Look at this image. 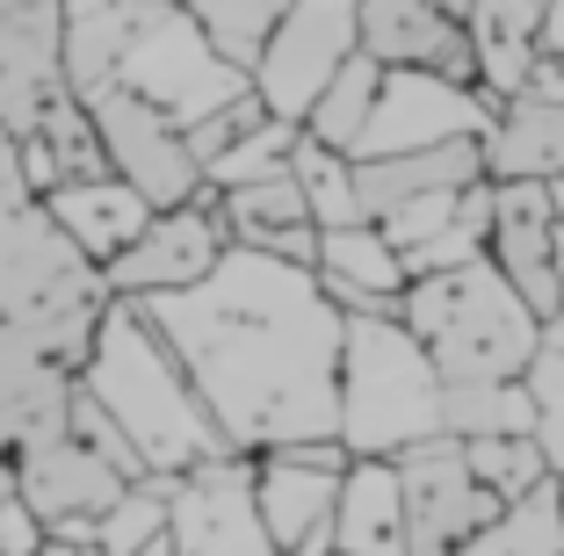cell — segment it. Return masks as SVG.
Wrapping results in <instances>:
<instances>
[{
	"label": "cell",
	"instance_id": "obj_6",
	"mask_svg": "<svg viewBox=\"0 0 564 556\" xmlns=\"http://www.w3.org/2000/svg\"><path fill=\"white\" fill-rule=\"evenodd\" d=\"M123 80H131L138 95H152L160 109H174L182 123H196L217 101L247 95L253 73L232 66V58L203 36V22L188 15V0H138V30H131V44H123Z\"/></svg>",
	"mask_w": 564,
	"mask_h": 556
},
{
	"label": "cell",
	"instance_id": "obj_5",
	"mask_svg": "<svg viewBox=\"0 0 564 556\" xmlns=\"http://www.w3.org/2000/svg\"><path fill=\"white\" fill-rule=\"evenodd\" d=\"M448 434V377L399 312H348L340 355V441L355 456H405Z\"/></svg>",
	"mask_w": 564,
	"mask_h": 556
},
{
	"label": "cell",
	"instance_id": "obj_16",
	"mask_svg": "<svg viewBox=\"0 0 564 556\" xmlns=\"http://www.w3.org/2000/svg\"><path fill=\"white\" fill-rule=\"evenodd\" d=\"M507 282L529 296L535 312H557V181H492V246H485Z\"/></svg>",
	"mask_w": 564,
	"mask_h": 556
},
{
	"label": "cell",
	"instance_id": "obj_8",
	"mask_svg": "<svg viewBox=\"0 0 564 556\" xmlns=\"http://www.w3.org/2000/svg\"><path fill=\"white\" fill-rule=\"evenodd\" d=\"M355 448L340 434L326 441H290L253 456V506H261L268 535L290 556H333L340 535V477H348Z\"/></svg>",
	"mask_w": 564,
	"mask_h": 556
},
{
	"label": "cell",
	"instance_id": "obj_31",
	"mask_svg": "<svg viewBox=\"0 0 564 556\" xmlns=\"http://www.w3.org/2000/svg\"><path fill=\"white\" fill-rule=\"evenodd\" d=\"M297 138H304V123H290V116H268V123H253V131L210 166V188H232V181H253V174H275V166H290Z\"/></svg>",
	"mask_w": 564,
	"mask_h": 556
},
{
	"label": "cell",
	"instance_id": "obj_17",
	"mask_svg": "<svg viewBox=\"0 0 564 556\" xmlns=\"http://www.w3.org/2000/svg\"><path fill=\"white\" fill-rule=\"evenodd\" d=\"M485 166H492V181H564V66L557 58H543L529 73V87L492 109Z\"/></svg>",
	"mask_w": 564,
	"mask_h": 556
},
{
	"label": "cell",
	"instance_id": "obj_12",
	"mask_svg": "<svg viewBox=\"0 0 564 556\" xmlns=\"http://www.w3.org/2000/svg\"><path fill=\"white\" fill-rule=\"evenodd\" d=\"M225 246H232V231L217 217V196H196V203H174V210H152L145 231L101 268V282H109V296L188 290L225 261Z\"/></svg>",
	"mask_w": 564,
	"mask_h": 556
},
{
	"label": "cell",
	"instance_id": "obj_39",
	"mask_svg": "<svg viewBox=\"0 0 564 556\" xmlns=\"http://www.w3.org/2000/svg\"><path fill=\"white\" fill-rule=\"evenodd\" d=\"M557 499H564V470H557Z\"/></svg>",
	"mask_w": 564,
	"mask_h": 556
},
{
	"label": "cell",
	"instance_id": "obj_14",
	"mask_svg": "<svg viewBox=\"0 0 564 556\" xmlns=\"http://www.w3.org/2000/svg\"><path fill=\"white\" fill-rule=\"evenodd\" d=\"M492 109L499 101L485 87L464 80H442V73H420V66H391L383 73V95L377 116L362 131V152L355 160H377V152H413V145H442V138H464V131H492Z\"/></svg>",
	"mask_w": 564,
	"mask_h": 556
},
{
	"label": "cell",
	"instance_id": "obj_38",
	"mask_svg": "<svg viewBox=\"0 0 564 556\" xmlns=\"http://www.w3.org/2000/svg\"><path fill=\"white\" fill-rule=\"evenodd\" d=\"M557 282H564V181H557Z\"/></svg>",
	"mask_w": 564,
	"mask_h": 556
},
{
	"label": "cell",
	"instance_id": "obj_7",
	"mask_svg": "<svg viewBox=\"0 0 564 556\" xmlns=\"http://www.w3.org/2000/svg\"><path fill=\"white\" fill-rule=\"evenodd\" d=\"M80 101H87V116H95L109 166L131 181L152 210H174V203L210 196V174H203L196 145H188V123L174 109H160L152 95H138L131 80H109V87H95V95H80Z\"/></svg>",
	"mask_w": 564,
	"mask_h": 556
},
{
	"label": "cell",
	"instance_id": "obj_1",
	"mask_svg": "<svg viewBox=\"0 0 564 556\" xmlns=\"http://www.w3.org/2000/svg\"><path fill=\"white\" fill-rule=\"evenodd\" d=\"M66 95V0H0V499L15 456L73 419L95 326L109 312L101 261L73 239L36 181V131Z\"/></svg>",
	"mask_w": 564,
	"mask_h": 556
},
{
	"label": "cell",
	"instance_id": "obj_37",
	"mask_svg": "<svg viewBox=\"0 0 564 556\" xmlns=\"http://www.w3.org/2000/svg\"><path fill=\"white\" fill-rule=\"evenodd\" d=\"M543 347H564V304H557V312L543 318Z\"/></svg>",
	"mask_w": 564,
	"mask_h": 556
},
{
	"label": "cell",
	"instance_id": "obj_28",
	"mask_svg": "<svg viewBox=\"0 0 564 556\" xmlns=\"http://www.w3.org/2000/svg\"><path fill=\"white\" fill-rule=\"evenodd\" d=\"M188 15L203 22V36H210L232 66L253 73V58L268 51V36H275V22L290 15V0H188Z\"/></svg>",
	"mask_w": 564,
	"mask_h": 556
},
{
	"label": "cell",
	"instance_id": "obj_20",
	"mask_svg": "<svg viewBox=\"0 0 564 556\" xmlns=\"http://www.w3.org/2000/svg\"><path fill=\"white\" fill-rule=\"evenodd\" d=\"M470 181H492L485 166V138H442V145H413V152H377V160H355V188H362L369 217H391L399 203L434 196V188H470Z\"/></svg>",
	"mask_w": 564,
	"mask_h": 556
},
{
	"label": "cell",
	"instance_id": "obj_29",
	"mask_svg": "<svg viewBox=\"0 0 564 556\" xmlns=\"http://www.w3.org/2000/svg\"><path fill=\"white\" fill-rule=\"evenodd\" d=\"M166 527H174V484H166V477H145V484H131L117 506L95 521L87 549H101V556H131V549H145L152 535H166Z\"/></svg>",
	"mask_w": 564,
	"mask_h": 556
},
{
	"label": "cell",
	"instance_id": "obj_27",
	"mask_svg": "<svg viewBox=\"0 0 564 556\" xmlns=\"http://www.w3.org/2000/svg\"><path fill=\"white\" fill-rule=\"evenodd\" d=\"M290 166H297V181H304V196H312V217H318V231H333V225H362V188H355V152H333V145H318L312 131L297 138V152H290Z\"/></svg>",
	"mask_w": 564,
	"mask_h": 556
},
{
	"label": "cell",
	"instance_id": "obj_4",
	"mask_svg": "<svg viewBox=\"0 0 564 556\" xmlns=\"http://www.w3.org/2000/svg\"><path fill=\"white\" fill-rule=\"evenodd\" d=\"M405 326L434 355L448 383L478 377H529V361L543 355V312L507 282L492 253L464 268H434V275L405 282Z\"/></svg>",
	"mask_w": 564,
	"mask_h": 556
},
{
	"label": "cell",
	"instance_id": "obj_41",
	"mask_svg": "<svg viewBox=\"0 0 564 556\" xmlns=\"http://www.w3.org/2000/svg\"><path fill=\"white\" fill-rule=\"evenodd\" d=\"M333 556H340V549H333Z\"/></svg>",
	"mask_w": 564,
	"mask_h": 556
},
{
	"label": "cell",
	"instance_id": "obj_24",
	"mask_svg": "<svg viewBox=\"0 0 564 556\" xmlns=\"http://www.w3.org/2000/svg\"><path fill=\"white\" fill-rule=\"evenodd\" d=\"M456 556H564V499H557V477H543V484L521 491V499H507V506H499Z\"/></svg>",
	"mask_w": 564,
	"mask_h": 556
},
{
	"label": "cell",
	"instance_id": "obj_26",
	"mask_svg": "<svg viewBox=\"0 0 564 556\" xmlns=\"http://www.w3.org/2000/svg\"><path fill=\"white\" fill-rule=\"evenodd\" d=\"M448 434H535V391L529 377H478V383H448Z\"/></svg>",
	"mask_w": 564,
	"mask_h": 556
},
{
	"label": "cell",
	"instance_id": "obj_23",
	"mask_svg": "<svg viewBox=\"0 0 564 556\" xmlns=\"http://www.w3.org/2000/svg\"><path fill=\"white\" fill-rule=\"evenodd\" d=\"M44 203H51V217L73 231V239L95 253L101 268L117 261L123 246L145 231V217H152V203L138 196L123 174H95V181H58V188H44Z\"/></svg>",
	"mask_w": 564,
	"mask_h": 556
},
{
	"label": "cell",
	"instance_id": "obj_18",
	"mask_svg": "<svg viewBox=\"0 0 564 556\" xmlns=\"http://www.w3.org/2000/svg\"><path fill=\"white\" fill-rule=\"evenodd\" d=\"M210 196H217V217H225L232 246H261V253L318 268V217H312V196H304L297 166L232 181V188H210Z\"/></svg>",
	"mask_w": 564,
	"mask_h": 556
},
{
	"label": "cell",
	"instance_id": "obj_22",
	"mask_svg": "<svg viewBox=\"0 0 564 556\" xmlns=\"http://www.w3.org/2000/svg\"><path fill=\"white\" fill-rule=\"evenodd\" d=\"M543 22L550 0H470V44H478V87L492 101L521 95L543 66Z\"/></svg>",
	"mask_w": 564,
	"mask_h": 556
},
{
	"label": "cell",
	"instance_id": "obj_30",
	"mask_svg": "<svg viewBox=\"0 0 564 556\" xmlns=\"http://www.w3.org/2000/svg\"><path fill=\"white\" fill-rule=\"evenodd\" d=\"M464 448H470L478 477L499 491V499H521V491H535L543 477H557L535 434H478V441H464Z\"/></svg>",
	"mask_w": 564,
	"mask_h": 556
},
{
	"label": "cell",
	"instance_id": "obj_10",
	"mask_svg": "<svg viewBox=\"0 0 564 556\" xmlns=\"http://www.w3.org/2000/svg\"><path fill=\"white\" fill-rule=\"evenodd\" d=\"M399 484H405V549L413 556H456L507 499L478 477L464 434H434V441L399 456Z\"/></svg>",
	"mask_w": 564,
	"mask_h": 556
},
{
	"label": "cell",
	"instance_id": "obj_11",
	"mask_svg": "<svg viewBox=\"0 0 564 556\" xmlns=\"http://www.w3.org/2000/svg\"><path fill=\"white\" fill-rule=\"evenodd\" d=\"M131 484H138V477H123L73 419L44 426V434L15 456V491L36 506V521H44L51 535H73V542L95 535V521L117 506Z\"/></svg>",
	"mask_w": 564,
	"mask_h": 556
},
{
	"label": "cell",
	"instance_id": "obj_34",
	"mask_svg": "<svg viewBox=\"0 0 564 556\" xmlns=\"http://www.w3.org/2000/svg\"><path fill=\"white\" fill-rule=\"evenodd\" d=\"M543 58L564 66V0H550V22H543Z\"/></svg>",
	"mask_w": 564,
	"mask_h": 556
},
{
	"label": "cell",
	"instance_id": "obj_21",
	"mask_svg": "<svg viewBox=\"0 0 564 556\" xmlns=\"http://www.w3.org/2000/svg\"><path fill=\"white\" fill-rule=\"evenodd\" d=\"M340 556H413L405 549V484L399 456H355L340 477Z\"/></svg>",
	"mask_w": 564,
	"mask_h": 556
},
{
	"label": "cell",
	"instance_id": "obj_3",
	"mask_svg": "<svg viewBox=\"0 0 564 556\" xmlns=\"http://www.w3.org/2000/svg\"><path fill=\"white\" fill-rule=\"evenodd\" d=\"M80 391L145 448L152 477H166V484L203 470V462H217V456H239L225 441V426L210 419L203 391L188 383L182 355L166 347V332L138 312V296H109V312L95 326V347H87Z\"/></svg>",
	"mask_w": 564,
	"mask_h": 556
},
{
	"label": "cell",
	"instance_id": "obj_35",
	"mask_svg": "<svg viewBox=\"0 0 564 556\" xmlns=\"http://www.w3.org/2000/svg\"><path fill=\"white\" fill-rule=\"evenodd\" d=\"M131 556H182V542H174V527H166V535H152L145 549H131Z\"/></svg>",
	"mask_w": 564,
	"mask_h": 556
},
{
	"label": "cell",
	"instance_id": "obj_15",
	"mask_svg": "<svg viewBox=\"0 0 564 556\" xmlns=\"http://www.w3.org/2000/svg\"><path fill=\"white\" fill-rule=\"evenodd\" d=\"M362 51H377L383 66H420L478 87L470 0H362Z\"/></svg>",
	"mask_w": 564,
	"mask_h": 556
},
{
	"label": "cell",
	"instance_id": "obj_2",
	"mask_svg": "<svg viewBox=\"0 0 564 556\" xmlns=\"http://www.w3.org/2000/svg\"><path fill=\"white\" fill-rule=\"evenodd\" d=\"M138 312L166 332L188 383L239 456L340 434V355L348 312L312 261L261 246H225V261L188 290H152Z\"/></svg>",
	"mask_w": 564,
	"mask_h": 556
},
{
	"label": "cell",
	"instance_id": "obj_40",
	"mask_svg": "<svg viewBox=\"0 0 564 556\" xmlns=\"http://www.w3.org/2000/svg\"><path fill=\"white\" fill-rule=\"evenodd\" d=\"M87 556H101V549H87Z\"/></svg>",
	"mask_w": 564,
	"mask_h": 556
},
{
	"label": "cell",
	"instance_id": "obj_25",
	"mask_svg": "<svg viewBox=\"0 0 564 556\" xmlns=\"http://www.w3.org/2000/svg\"><path fill=\"white\" fill-rule=\"evenodd\" d=\"M383 58L377 51H355L348 66L326 80V95L304 109V131L318 138V145L333 152H362V131H369V116H377V95H383Z\"/></svg>",
	"mask_w": 564,
	"mask_h": 556
},
{
	"label": "cell",
	"instance_id": "obj_9",
	"mask_svg": "<svg viewBox=\"0 0 564 556\" xmlns=\"http://www.w3.org/2000/svg\"><path fill=\"white\" fill-rule=\"evenodd\" d=\"M355 51H362V0H290V15L253 58V95L268 101V116L304 123V109L326 95V80Z\"/></svg>",
	"mask_w": 564,
	"mask_h": 556
},
{
	"label": "cell",
	"instance_id": "obj_19",
	"mask_svg": "<svg viewBox=\"0 0 564 556\" xmlns=\"http://www.w3.org/2000/svg\"><path fill=\"white\" fill-rule=\"evenodd\" d=\"M318 275H326L340 312H405L413 268H405V253L391 246V231H383L377 217H362V225L318 231Z\"/></svg>",
	"mask_w": 564,
	"mask_h": 556
},
{
	"label": "cell",
	"instance_id": "obj_33",
	"mask_svg": "<svg viewBox=\"0 0 564 556\" xmlns=\"http://www.w3.org/2000/svg\"><path fill=\"white\" fill-rule=\"evenodd\" d=\"M44 542H51V527L36 521V506L22 491H8V499H0V556H36Z\"/></svg>",
	"mask_w": 564,
	"mask_h": 556
},
{
	"label": "cell",
	"instance_id": "obj_36",
	"mask_svg": "<svg viewBox=\"0 0 564 556\" xmlns=\"http://www.w3.org/2000/svg\"><path fill=\"white\" fill-rule=\"evenodd\" d=\"M36 556H87V542H73V535H51Z\"/></svg>",
	"mask_w": 564,
	"mask_h": 556
},
{
	"label": "cell",
	"instance_id": "obj_13",
	"mask_svg": "<svg viewBox=\"0 0 564 556\" xmlns=\"http://www.w3.org/2000/svg\"><path fill=\"white\" fill-rule=\"evenodd\" d=\"M174 542L182 556H290L253 506V456H217L174 477Z\"/></svg>",
	"mask_w": 564,
	"mask_h": 556
},
{
	"label": "cell",
	"instance_id": "obj_32",
	"mask_svg": "<svg viewBox=\"0 0 564 556\" xmlns=\"http://www.w3.org/2000/svg\"><path fill=\"white\" fill-rule=\"evenodd\" d=\"M529 391H535V441H543L550 470H564V347H543L529 361Z\"/></svg>",
	"mask_w": 564,
	"mask_h": 556
}]
</instances>
